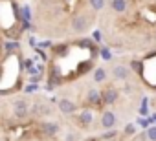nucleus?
Here are the masks:
<instances>
[{"mask_svg": "<svg viewBox=\"0 0 156 141\" xmlns=\"http://www.w3.org/2000/svg\"><path fill=\"white\" fill-rule=\"evenodd\" d=\"M59 108H61L62 114H72V112L75 110V105H73L72 101H68V99H61V101H59Z\"/></svg>", "mask_w": 156, "mask_h": 141, "instance_id": "obj_6", "label": "nucleus"}, {"mask_svg": "<svg viewBox=\"0 0 156 141\" xmlns=\"http://www.w3.org/2000/svg\"><path fill=\"white\" fill-rule=\"evenodd\" d=\"M107 70L105 68H98L96 72H94V81L96 83H103V81H107Z\"/></svg>", "mask_w": 156, "mask_h": 141, "instance_id": "obj_8", "label": "nucleus"}, {"mask_svg": "<svg viewBox=\"0 0 156 141\" xmlns=\"http://www.w3.org/2000/svg\"><path fill=\"white\" fill-rule=\"evenodd\" d=\"M6 50H17V44H13V42H8V44H6Z\"/></svg>", "mask_w": 156, "mask_h": 141, "instance_id": "obj_15", "label": "nucleus"}, {"mask_svg": "<svg viewBox=\"0 0 156 141\" xmlns=\"http://www.w3.org/2000/svg\"><path fill=\"white\" fill-rule=\"evenodd\" d=\"M72 28H73V31H77V33H83V31L88 28V20H87V17H75Z\"/></svg>", "mask_w": 156, "mask_h": 141, "instance_id": "obj_2", "label": "nucleus"}, {"mask_svg": "<svg viewBox=\"0 0 156 141\" xmlns=\"http://www.w3.org/2000/svg\"><path fill=\"white\" fill-rule=\"evenodd\" d=\"M125 132H127V134H134V132H136V126L130 123V125H127V126H125Z\"/></svg>", "mask_w": 156, "mask_h": 141, "instance_id": "obj_14", "label": "nucleus"}, {"mask_svg": "<svg viewBox=\"0 0 156 141\" xmlns=\"http://www.w3.org/2000/svg\"><path fill=\"white\" fill-rule=\"evenodd\" d=\"M112 74H114V77L116 79H119V81H125L127 77H129V70H127V66H114V70H112Z\"/></svg>", "mask_w": 156, "mask_h": 141, "instance_id": "obj_4", "label": "nucleus"}, {"mask_svg": "<svg viewBox=\"0 0 156 141\" xmlns=\"http://www.w3.org/2000/svg\"><path fill=\"white\" fill-rule=\"evenodd\" d=\"M15 114H17L19 117H24V115L28 114V105H26L24 101H17V103H15Z\"/></svg>", "mask_w": 156, "mask_h": 141, "instance_id": "obj_7", "label": "nucleus"}, {"mask_svg": "<svg viewBox=\"0 0 156 141\" xmlns=\"http://www.w3.org/2000/svg\"><path fill=\"white\" fill-rule=\"evenodd\" d=\"M79 119H81V123H83L85 126H88V125L92 123V112H88V110H85V112L81 114V117H79Z\"/></svg>", "mask_w": 156, "mask_h": 141, "instance_id": "obj_10", "label": "nucleus"}, {"mask_svg": "<svg viewBox=\"0 0 156 141\" xmlns=\"http://www.w3.org/2000/svg\"><path fill=\"white\" fill-rule=\"evenodd\" d=\"M66 141H73V136H68V139Z\"/></svg>", "mask_w": 156, "mask_h": 141, "instance_id": "obj_16", "label": "nucleus"}, {"mask_svg": "<svg viewBox=\"0 0 156 141\" xmlns=\"http://www.w3.org/2000/svg\"><path fill=\"white\" fill-rule=\"evenodd\" d=\"M99 99H101V94L99 92H96V90H90L88 92V101L90 103H98Z\"/></svg>", "mask_w": 156, "mask_h": 141, "instance_id": "obj_13", "label": "nucleus"}, {"mask_svg": "<svg viewBox=\"0 0 156 141\" xmlns=\"http://www.w3.org/2000/svg\"><path fill=\"white\" fill-rule=\"evenodd\" d=\"M145 137H147L149 141H156V126H149V128L145 130Z\"/></svg>", "mask_w": 156, "mask_h": 141, "instance_id": "obj_12", "label": "nucleus"}, {"mask_svg": "<svg viewBox=\"0 0 156 141\" xmlns=\"http://www.w3.org/2000/svg\"><path fill=\"white\" fill-rule=\"evenodd\" d=\"M116 123H118L116 114H114V112H110V110H105V112H103V115H101V126H103V128H114V126H116Z\"/></svg>", "mask_w": 156, "mask_h": 141, "instance_id": "obj_1", "label": "nucleus"}, {"mask_svg": "<svg viewBox=\"0 0 156 141\" xmlns=\"http://www.w3.org/2000/svg\"><path fill=\"white\" fill-rule=\"evenodd\" d=\"M42 130H44L46 136H55L57 130H59V126H57L55 123H44V125H42Z\"/></svg>", "mask_w": 156, "mask_h": 141, "instance_id": "obj_9", "label": "nucleus"}, {"mask_svg": "<svg viewBox=\"0 0 156 141\" xmlns=\"http://www.w3.org/2000/svg\"><path fill=\"white\" fill-rule=\"evenodd\" d=\"M90 8L94 11H101L105 8V0H90Z\"/></svg>", "mask_w": 156, "mask_h": 141, "instance_id": "obj_11", "label": "nucleus"}, {"mask_svg": "<svg viewBox=\"0 0 156 141\" xmlns=\"http://www.w3.org/2000/svg\"><path fill=\"white\" fill-rule=\"evenodd\" d=\"M110 8L116 13H125L127 11V0H110Z\"/></svg>", "mask_w": 156, "mask_h": 141, "instance_id": "obj_5", "label": "nucleus"}, {"mask_svg": "<svg viewBox=\"0 0 156 141\" xmlns=\"http://www.w3.org/2000/svg\"><path fill=\"white\" fill-rule=\"evenodd\" d=\"M118 90H114V88H110V90H107V92H103V95H101V99H103V103L105 105H112V103H116L118 101Z\"/></svg>", "mask_w": 156, "mask_h": 141, "instance_id": "obj_3", "label": "nucleus"}]
</instances>
